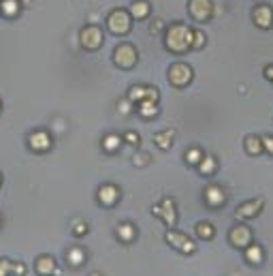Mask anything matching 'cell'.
<instances>
[{"label": "cell", "mask_w": 273, "mask_h": 276, "mask_svg": "<svg viewBox=\"0 0 273 276\" xmlns=\"http://www.w3.org/2000/svg\"><path fill=\"white\" fill-rule=\"evenodd\" d=\"M117 112H120V114H130V112H132V103H130L128 99L120 101V103H117Z\"/></svg>", "instance_id": "836d02e7"}, {"label": "cell", "mask_w": 273, "mask_h": 276, "mask_svg": "<svg viewBox=\"0 0 273 276\" xmlns=\"http://www.w3.org/2000/svg\"><path fill=\"white\" fill-rule=\"evenodd\" d=\"M128 11H130V15H132V20H145V17H150L152 7H150L148 0H134Z\"/></svg>", "instance_id": "7402d4cb"}, {"label": "cell", "mask_w": 273, "mask_h": 276, "mask_svg": "<svg viewBox=\"0 0 273 276\" xmlns=\"http://www.w3.org/2000/svg\"><path fill=\"white\" fill-rule=\"evenodd\" d=\"M136 112H139V116L143 120H154L160 114L158 101H143V103L136 105Z\"/></svg>", "instance_id": "e0dca14e"}, {"label": "cell", "mask_w": 273, "mask_h": 276, "mask_svg": "<svg viewBox=\"0 0 273 276\" xmlns=\"http://www.w3.org/2000/svg\"><path fill=\"white\" fill-rule=\"evenodd\" d=\"M160 92L154 86H145V84H136L128 90V101L132 105H139L143 101H158Z\"/></svg>", "instance_id": "30bf717a"}, {"label": "cell", "mask_w": 273, "mask_h": 276, "mask_svg": "<svg viewBox=\"0 0 273 276\" xmlns=\"http://www.w3.org/2000/svg\"><path fill=\"white\" fill-rule=\"evenodd\" d=\"M265 77H267V79H271V82H273V65H269V67L265 69Z\"/></svg>", "instance_id": "74e56055"}, {"label": "cell", "mask_w": 273, "mask_h": 276, "mask_svg": "<svg viewBox=\"0 0 273 276\" xmlns=\"http://www.w3.org/2000/svg\"><path fill=\"white\" fill-rule=\"evenodd\" d=\"M132 163H134L136 167H145V165L150 163V156L145 154V152H139V154H134V156H132Z\"/></svg>", "instance_id": "d6a6232c"}, {"label": "cell", "mask_w": 273, "mask_h": 276, "mask_svg": "<svg viewBox=\"0 0 273 276\" xmlns=\"http://www.w3.org/2000/svg\"><path fill=\"white\" fill-rule=\"evenodd\" d=\"M194 231H196V236L201 238V240H212V238L216 236V227H214L209 220H201V223H196Z\"/></svg>", "instance_id": "4316f807"}, {"label": "cell", "mask_w": 273, "mask_h": 276, "mask_svg": "<svg viewBox=\"0 0 273 276\" xmlns=\"http://www.w3.org/2000/svg\"><path fill=\"white\" fill-rule=\"evenodd\" d=\"M132 28V15L128 9H113L107 15V30L113 34V37H124L128 34Z\"/></svg>", "instance_id": "7a4b0ae2"}, {"label": "cell", "mask_w": 273, "mask_h": 276, "mask_svg": "<svg viewBox=\"0 0 273 276\" xmlns=\"http://www.w3.org/2000/svg\"><path fill=\"white\" fill-rule=\"evenodd\" d=\"M252 22L262 30H269L273 26V7L271 5H258L252 11Z\"/></svg>", "instance_id": "7c38bea8"}, {"label": "cell", "mask_w": 273, "mask_h": 276, "mask_svg": "<svg viewBox=\"0 0 273 276\" xmlns=\"http://www.w3.org/2000/svg\"><path fill=\"white\" fill-rule=\"evenodd\" d=\"M252 238H254V234H252V229L248 227V225H243V223H239V225H235L231 231H229V240H231V244L235 246V248H243L245 246H250L252 244Z\"/></svg>", "instance_id": "8fae6325"}, {"label": "cell", "mask_w": 273, "mask_h": 276, "mask_svg": "<svg viewBox=\"0 0 273 276\" xmlns=\"http://www.w3.org/2000/svg\"><path fill=\"white\" fill-rule=\"evenodd\" d=\"M11 270H13V261L0 257V276H9V274H11Z\"/></svg>", "instance_id": "1f68e13d"}, {"label": "cell", "mask_w": 273, "mask_h": 276, "mask_svg": "<svg viewBox=\"0 0 273 276\" xmlns=\"http://www.w3.org/2000/svg\"><path fill=\"white\" fill-rule=\"evenodd\" d=\"M122 144H124V137L122 135H117V133H109V135H105L103 137V150L105 152H109V154H113V152H117V150L122 148Z\"/></svg>", "instance_id": "ffe728a7"}, {"label": "cell", "mask_w": 273, "mask_h": 276, "mask_svg": "<svg viewBox=\"0 0 273 276\" xmlns=\"http://www.w3.org/2000/svg\"><path fill=\"white\" fill-rule=\"evenodd\" d=\"M20 3H22V5H28V3H30V0H20Z\"/></svg>", "instance_id": "f35d334b"}, {"label": "cell", "mask_w": 273, "mask_h": 276, "mask_svg": "<svg viewBox=\"0 0 273 276\" xmlns=\"http://www.w3.org/2000/svg\"><path fill=\"white\" fill-rule=\"evenodd\" d=\"M53 146V137L49 135L45 129H36L28 135V148L36 154H43V152H49Z\"/></svg>", "instance_id": "ba28073f"}, {"label": "cell", "mask_w": 273, "mask_h": 276, "mask_svg": "<svg viewBox=\"0 0 273 276\" xmlns=\"http://www.w3.org/2000/svg\"><path fill=\"white\" fill-rule=\"evenodd\" d=\"M113 65L117 69H124V71H130L136 67V62H139V51L132 43H120L115 49H113Z\"/></svg>", "instance_id": "3957f363"}, {"label": "cell", "mask_w": 273, "mask_h": 276, "mask_svg": "<svg viewBox=\"0 0 273 276\" xmlns=\"http://www.w3.org/2000/svg\"><path fill=\"white\" fill-rule=\"evenodd\" d=\"M0 112H3V99H0Z\"/></svg>", "instance_id": "60d3db41"}, {"label": "cell", "mask_w": 273, "mask_h": 276, "mask_svg": "<svg viewBox=\"0 0 273 276\" xmlns=\"http://www.w3.org/2000/svg\"><path fill=\"white\" fill-rule=\"evenodd\" d=\"M152 214L162 218V223H165L167 227H173L177 223V206H175V201H173L171 197H165L158 206L152 208Z\"/></svg>", "instance_id": "52a82bcc"}, {"label": "cell", "mask_w": 273, "mask_h": 276, "mask_svg": "<svg viewBox=\"0 0 273 276\" xmlns=\"http://www.w3.org/2000/svg\"><path fill=\"white\" fill-rule=\"evenodd\" d=\"M115 234H117V240H120V242L130 244L136 238V227L132 225V223H122V225H117Z\"/></svg>", "instance_id": "ac0fdd59"}, {"label": "cell", "mask_w": 273, "mask_h": 276, "mask_svg": "<svg viewBox=\"0 0 273 276\" xmlns=\"http://www.w3.org/2000/svg\"><path fill=\"white\" fill-rule=\"evenodd\" d=\"M0 186H3V174H0Z\"/></svg>", "instance_id": "ab89813d"}, {"label": "cell", "mask_w": 273, "mask_h": 276, "mask_svg": "<svg viewBox=\"0 0 273 276\" xmlns=\"http://www.w3.org/2000/svg\"><path fill=\"white\" fill-rule=\"evenodd\" d=\"M162 26H165V24H162L160 20H156V22L152 24V32H160V30H162Z\"/></svg>", "instance_id": "8d00e7d4"}, {"label": "cell", "mask_w": 273, "mask_h": 276, "mask_svg": "<svg viewBox=\"0 0 273 276\" xmlns=\"http://www.w3.org/2000/svg\"><path fill=\"white\" fill-rule=\"evenodd\" d=\"M201 158H203V150L201 148H188L186 154H184V161L188 165H192V167H196L198 163H201Z\"/></svg>", "instance_id": "83f0119b"}, {"label": "cell", "mask_w": 273, "mask_h": 276, "mask_svg": "<svg viewBox=\"0 0 273 276\" xmlns=\"http://www.w3.org/2000/svg\"><path fill=\"white\" fill-rule=\"evenodd\" d=\"M66 261H69V265H73V268H79V265L86 263V251H84V248H79V246L69 248Z\"/></svg>", "instance_id": "d4e9b609"}, {"label": "cell", "mask_w": 273, "mask_h": 276, "mask_svg": "<svg viewBox=\"0 0 273 276\" xmlns=\"http://www.w3.org/2000/svg\"><path fill=\"white\" fill-rule=\"evenodd\" d=\"M207 43V37L203 30H192V49H203Z\"/></svg>", "instance_id": "f1b7e54d"}, {"label": "cell", "mask_w": 273, "mask_h": 276, "mask_svg": "<svg viewBox=\"0 0 273 276\" xmlns=\"http://www.w3.org/2000/svg\"><path fill=\"white\" fill-rule=\"evenodd\" d=\"M245 251V259H248V263H252V265H258V263H262V248L258 246V244H250V246H245L243 248Z\"/></svg>", "instance_id": "484cf974"}, {"label": "cell", "mask_w": 273, "mask_h": 276, "mask_svg": "<svg viewBox=\"0 0 273 276\" xmlns=\"http://www.w3.org/2000/svg\"><path fill=\"white\" fill-rule=\"evenodd\" d=\"M196 169H198V174H201V176H214V174H216V169H218L216 156H212V154H203L201 163L196 165Z\"/></svg>", "instance_id": "603a6c76"}, {"label": "cell", "mask_w": 273, "mask_h": 276, "mask_svg": "<svg viewBox=\"0 0 273 276\" xmlns=\"http://www.w3.org/2000/svg\"><path fill=\"white\" fill-rule=\"evenodd\" d=\"M243 146H245V152L252 156H258V154H262V150H265L262 148V137H258V135H248L243 141Z\"/></svg>", "instance_id": "cb8c5ba5"}, {"label": "cell", "mask_w": 273, "mask_h": 276, "mask_svg": "<svg viewBox=\"0 0 273 276\" xmlns=\"http://www.w3.org/2000/svg\"><path fill=\"white\" fill-rule=\"evenodd\" d=\"M262 148H265L269 154H273V135H267V137H262Z\"/></svg>", "instance_id": "d590c367"}, {"label": "cell", "mask_w": 273, "mask_h": 276, "mask_svg": "<svg viewBox=\"0 0 273 276\" xmlns=\"http://www.w3.org/2000/svg\"><path fill=\"white\" fill-rule=\"evenodd\" d=\"M173 139H175V131L167 129V131H160V133L154 135V144H156L158 150H171Z\"/></svg>", "instance_id": "d6986e66"}, {"label": "cell", "mask_w": 273, "mask_h": 276, "mask_svg": "<svg viewBox=\"0 0 273 276\" xmlns=\"http://www.w3.org/2000/svg\"><path fill=\"white\" fill-rule=\"evenodd\" d=\"M165 240L171 248H175V251L184 253V255H192L196 251V244L192 238H188L186 234H181V231H175L173 227H169V231L165 234Z\"/></svg>", "instance_id": "5b68a950"}, {"label": "cell", "mask_w": 273, "mask_h": 276, "mask_svg": "<svg viewBox=\"0 0 273 276\" xmlns=\"http://www.w3.org/2000/svg\"><path fill=\"white\" fill-rule=\"evenodd\" d=\"M88 234V225L84 220H75L73 223V236H77V238H81V236H86Z\"/></svg>", "instance_id": "4dcf8cb0"}, {"label": "cell", "mask_w": 273, "mask_h": 276, "mask_svg": "<svg viewBox=\"0 0 273 276\" xmlns=\"http://www.w3.org/2000/svg\"><path fill=\"white\" fill-rule=\"evenodd\" d=\"M165 47L171 54H186L192 49V28L184 22L171 24L165 32Z\"/></svg>", "instance_id": "6da1fadb"}, {"label": "cell", "mask_w": 273, "mask_h": 276, "mask_svg": "<svg viewBox=\"0 0 273 276\" xmlns=\"http://www.w3.org/2000/svg\"><path fill=\"white\" fill-rule=\"evenodd\" d=\"M262 206H265V201H262V199L243 201L241 206L237 208V212H235V216H237V220H250V218H254V216L260 214Z\"/></svg>", "instance_id": "5bb4252c"}, {"label": "cell", "mask_w": 273, "mask_h": 276, "mask_svg": "<svg viewBox=\"0 0 273 276\" xmlns=\"http://www.w3.org/2000/svg\"><path fill=\"white\" fill-rule=\"evenodd\" d=\"M188 13L196 22H209L214 15L212 0H188Z\"/></svg>", "instance_id": "9c48e42d"}, {"label": "cell", "mask_w": 273, "mask_h": 276, "mask_svg": "<svg viewBox=\"0 0 273 276\" xmlns=\"http://www.w3.org/2000/svg\"><path fill=\"white\" fill-rule=\"evenodd\" d=\"M122 137H124V144H128V146H132V148H136V146L141 144V137L136 135L134 131H126Z\"/></svg>", "instance_id": "f546056e"}, {"label": "cell", "mask_w": 273, "mask_h": 276, "mask_svg": "<svg viewBox=\"0 0 273 276\" xmlns=\"http://www.w3.org/2000/svg\"><path fill=\"white\" fill-rule=\"evenodd\" d=\"M96 199L103 208H113L117 199H120V189H117L115 184H103L96 193Z\"/></svg>", "instance_id": "4fadbf2b"}, {"label": "cell", "mask_w": 273, "mask_h": 276, "mask_svg": "<svg viewBox=\"0 0 273 276\" xmlns=\"http://www.w3.org/2000/svg\"><path fill=\"white\" fill-rule=\"evenodd\" d=\"M0 223H3V218H0Z\"/></svg>", "instance_id": "b9f144b4"}, {"label": "cell", "mask_w": 273, "mask_h": 276, "mask_svg": "<svg viewBox=\"0 0 273 276\" xmlns=\"http://www.w3.org/2000/svg\"><path fill=\"white\" fill-rule=\"evenodd\" d=\"M34 272L43 274V276L53 274V272H58V263L51 255H41V257H36V261H34Z\"/></svg>", "instance_id": "2e32d148"}, {"label": "cell", "mask_w": 273, "mask_h": 276, "mask_svg": "<svg viewBox=\"0 0 273 276\" xmlns=\"http://www.w3.org/2000/svg\"><path fill=\"white\" fill-rule=\"evenodd\" d=\"M26 272H28L26 263H22V261H13V270H11V274H26Z\"/></svg>", "instance_id": "e575fe53"}, {"label": "cell", "mask_w": 273, "mask_h": 276, "mask_svg": "<svg viewBox=\"0 0 273 276\" xmlns=\"http://www.w3.org/2000/svg\"><path fill=\"white\" fill-rule=\"evenodd\" d=\"M22 11V3L20 0H0V13L9 20H15Z\"/></svg>", "instance_id": "44dd1931"}, {"label": "cell", "mask_w": 273, "mask_h": 276, "mask_svg": "<svg viewBox=\"0 0 273 276\" xmlns=\"http://www.w3.org/2000/svg\"><path fill=\"white\" fill-rule=\"evenodd\" d=\"M103 41H105V34L103 30L94 24H88L79 30V45L84 47L86 51H96L103 47Z\"/></svg>", "instance_id": "277c9868"}, {"label": "cell", "mask_w": 273, "mask_h": 276, "mask_svg": "<svg viewBox=\"0 0 273 276\" xmlns=\"http://www.w3.org/2000/svg\"><path fill=\"white\" fill-rule=\"evenodd\" d=\"M169 82L175 86V88H186L190 82H192L194 77V71L190 65H186V62H175V65L169 67Z\"/></svg>", "instance_id": "8992f818"}, {"label": "cell", "mask_w": 273, "mask_h": 276, "mask_svg": "<svg viewBox=\"0 0 273 276\" xmlns=\"http://www.w3.org/2000/svg\"><path fill=\"white\" fill-rule=\"evenodd\" d=\"M203 199L207 203V208H222L226 201V193L218 184H209L203 193Z\"/></svg>", "instance_id": "9a60e30c"}]
</instances>
